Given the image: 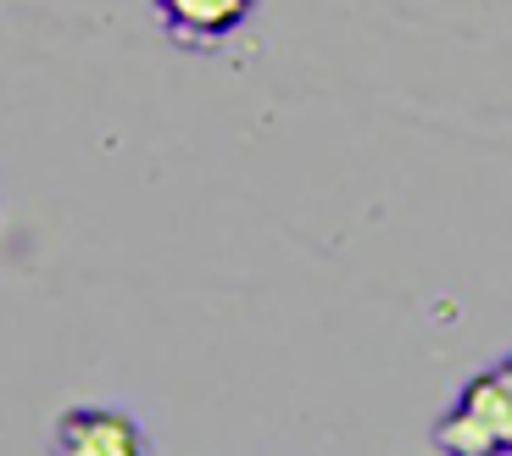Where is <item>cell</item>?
Returning a JSON list of instances; mask_svg holds the SVG:
<instances>
[{"mask_svg": "<svg viewBox=\"0 0 512 456\" xmlns=\"http://www.w3.org/2000/svg\"><path fill=\"white\" fill-rule=\"evenodd\" d=\"M51 445L62 456H145L151 451V434H145V423L134 418V412H123V406L78 401L56 418Z\"/></svg>", "mask_w": 512, "mask_h": 456, "instance_id": "7a4b0ae2", "label": "cell"}, {"mask_svg": "<svg viewBox=\"0 0 512 456\" xmlns=\"http://www.w3.org/2000/svg\"><path fill=\"white\" fill-rule=\"evenodd\" d=\"M429 445L440 456H512V351L462 379L429 429Z\"/></svg>", "mask_w": 512, "mask_h": 456, "instance_id": "6da1fadb", "label": "cell"}, {"mask_svg": "<svg viewBox=\"0 0 512 456\" xmlns=\"http://www.w3.org/2000/svg\"><path fill=\"white\" fill-rule=\"evenodd\" d=\"M262 0H151L162 34L179 51H223L234 34L256 17Z\"/></svg>", "mask_w": 512, "mask_h": 456, "instance_id": "3957f363", "label": "cell"}]
</instances>
